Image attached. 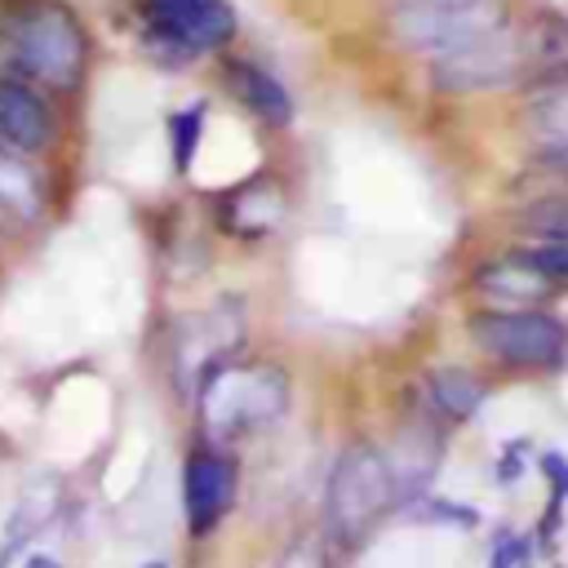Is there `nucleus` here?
<instances>
[{
	"label": "nucleus",
	"instance_id": "obj_24",
	"mask_svg": "<svg viewBox=\"0 0 568 568\" xmlns=\"http://www.w3.org/2000/svg\"><path fill=\"white\" fill-rule=\"evenodd\" d=\"M22 568H62V564H58L53 555H27V559H22Z\"/></svg>",
	"mask_w": 568,
	"mask_h": 568
},
{
	"label": "nucleus",
	"instance_id": "obj_18",
	"mask_svg": "<svg viewBox=\"0 0 568 568\" xmlns=\"http://www.w3.org/2000/svg\"><path fill=\"white\" fill-rule=\"evenodd\" d=\"M537 271H546L550 280H568V235L555 240H532L528 248H519Z\"/></svg>",
	"mask_w": 568,
	"mask_h": 568
},
{
	"label": "nucleus",
	"instance_id": "obj_21",
	"mask_svg": "<svg viewBox=\"0 0 568 568\" xmlns=\"http://www.w3.org/2000/svg\"><path fill=\"white\" fill-rule=\"evenodd\" d=\"M524 559H528V541L524 537H501L493 546V564L488 568H524Z\"/></svg>",
	"mask_w": 568,
	"mask_h": 568
},
{
	"label": "nucleus",
	"instance_id": "obj_20",
	"mask_svg": "<svg viewBox=\"0 0 568 568\" xmlns=\"http://www.w3.org/2000/svg\"><path fill=\"white\" fill-rule=\"evenodd\" d=\"M417 519H439V524H457V528H470V524H475V510H466V506H453V501H439V497H430V506H426V510H417Z\"/></svg>",
	"mask_w": 568,
	"mask_h": 568
},
{
	"label": "nucleus",
	"instance_id": "obj_8",
	"mask_svg": "<svg viewBox=\"0 0 568 568\" xmlns=\"http://www.w3.org/2000/svg\"><path fill=\"white\" fill-rule=\"evenodd\" d=\"M235 506V457L200 444L186 453L182 466V510H186V528L191 537H209Z\"/></svg>",
	"mask_w": 568,
	"mask_h": 568
},
{
	"label": "nucleus",
	"instance_id": "obj_16",
	"mask_svg": "<svg viewBox=\"0 0 568 568\" xmlns=\"http://www.w3.org/2000/svg\"><path fill=\"white\" fill-rule=\"evenodd\" d=\"M519 231H524L528 240H555V235H568V191H555V195L532 200V204L519 213Z\"/></svg>",
	"mask_w": 568,
	"mask_h": 568
},
{
	"label": "nucleus",
	"instance_id": "obj_22",
	"mask_svg": "<svg viewBox=\"0 0 568 568\" xmlns=\"http://www.w3.org/2000/svg\"><path fill=\"white\" fill-rule=\"evenodd\" d=\"M541 173H550L559 182V191H568V151H555V155H541Z\"/></svg>",
	"mask_w": 568,
	"mask_h": 568
},
{
	"label": "nucleus",
	"instance_id": "obj_11",
	"mask_svg": "<svg viewBox=\"0 0 568 568\" xmlns=\"http://www.w3.org/2000/svg\"><path fill=\"white\" fill-rule=\"evenodd\" d=\"M222 80H226L231 98H235L253 120H262V124H271V129H284V124L293 120V98H288V89H284L266 67H257V62H248V58H231V62L222 67Z\"/></svg>",
	"mask_w": 568,
	"mask_h": 568
},
{
	"label": "nucleus",
	"instance_id": "obj_6",
	"mask_svg": "<svg viewBox=\"0 0 568 568\" xmlns=\"http://www.w3.org/2000/svg\"><path fill=\"white\" fill-rule=\"evenodd\" d=\"M524 80H528V49H524V31L515 27L430 62V84L439 93H497Z\"/></svg>",
	"mask_w": 568,
	"mask_h": 568
},
{
	"label": "nucleus",
	"instance_id": "obj_5",
	"mask_svg": "<svg viewBox=\"0 0 568 568\" xmlns=\"http://www.w3.org/2000/svg\"><path fill=\"white\" fill-rule=\"evenodd\" d=\"M470 337L501 364L515 368H555L568 355V328L541 306H510V311H479L470 320Z\"/></svg>",
	"mask_w": 568,
	"mask_h": 568
},
{
	"label": "nucleus",
	"instance_id": "obj_1",
	"mask_svg": "<svg viewBox=\"0 0 568 568\" xmlns=\"http://www.w3.org/2000/svg\"><path fill=\"white\" fill-rule=\"evenodd\" d=\"M9 67L44 89H75L89 67L84 22L67 0H22L0 18Z\"/></svg>",
	"mask_w": 568,
	"mask_h": 568
},
{
	"label": "nucleus",
	"instance_id": "obj_2",
	"mask_svg": "<svg viewBox=\"0 0 568 568\" xmlns=\"http://www.w3.org/2000/svg\"><path fill=\"white\" fill-rule=\"evenodd\" d=\"M399 501L390 457L373 444H351L337 453L324 484V532L333 546H359L373 524Z\"/></svg>",
	"mask_w": 568,
	"mask_h": 568
},
{
	"label": "nucleus",
	"instance_id": "obj_13",
	"mask_svg": "<svg viewBox=\"0 0 568 568\" xmlns=\"http://www.w3.org/2000/svg\"><path fill=\"white\" fill-rule=\"evenodd\" d=\"M0 209L18 222H40L49 209V186L31 169V160L0 142Z\"/></svg>",
	"mask_w": 568,
	"mask_h": 568
},
{
	"label": "nucleus",
	"instance_id": "obj_4",
	"mask_svg": "<svg viewBox=\"0 0 568 568\" xmlns=\"http://www.w3.org/2000/svg\"><path fill=\"white\" fill-rule=\"evenodd\" d=\"M506 27V0H399L386 13V36L408 53H426L430 62L479 44Z\"/></svg>",
	"mask_w": 568,
	"mask_h": 568
},
{
	"label": "nucleus",
	"instance_id": "obj_7",
	"mask_svg": "<svg viewBox=\"0 0 568 568\" xmlns=\"http://www.w3.org/2000/svg\"><path fill=\"white\" fill-rule=\"evenodd\" d=\"M146 31L173 53H213L235 36V9L226 0H142Z\"/></svg>",
	"mask_w": 568,
	"mask_h": 568
},
{
	"label": "nucleus",
	"instance_id": "obj_23",
	"mask_svg": "<svg viewBox=\"0 0 568 568\" xmlns=\"http://www.w3.org/2000/svg\"><path fill=\"white\" fill-rule=\"evenodd\" d=\"M280 568H320V559H315L311 550H293V555H288Z\"/></svg>",
	"mask_w": 568,
	"mask_h": 568
},
{
	"label": "nucleus",
	"instance_id": "obj_10",
	"mask_svg": "<svg viewBox=\"0 0 568 568\" xmlns=\"http://www.w3.org/2000/svg\"><path fill=\"white\" fill-rule=\"evenodd\" d=\"M470 284H475V293L501 302V311H510V306H541L559 288V280H550L546 271H537L524 253H510V257H497V262L475 266Z\"/></svg>",
	"mask_w": 568,
	"mask_h": 568
},
{
	"label": "nucleus",
	"instance_id": "obj_9",
	"mask_svg": "<svg viewBox=\"0 0 568 568\" xmlns=\"http://www.w3.org/2000/svg\"><path fill=\"white\" fill-rule=\"evenodd\" d=\"M53 138H58V120L49 98L22 75H0V142L22 155H36Z\"/></svg>",
	"mask_w": 568,
	"mask_h": 568
},
{
	"label": "nucleus",
	"instance_id": "obj_19",
	"mask_svg": "<svg viewBox=\"0 0 568 568\" xmlns=\"http://www.w3.org/2000/svg\"><path fill=\"white\" fill-rule=\"evenodd\" d=\"M541 470L550 479V510L559 515L568 501V457L564 453H541Z\"/></svg>",
	"mask_w": 568,
	"mask_h": 568
},
{
	"label": "nucleus",
	"instance_id": "obj_15",
	"mask_svg": "<svg viewBox=\"0 0 568 568\" xmlns=\"http://www.w3.org/2000/svg\"><path fill=\"white\" fill-rule=\"evenodd\" d=\"M280 213H284L280 191H275L271 182H248V186H240V191L226 200V217H222V222H226V231L253 240V235H266V231L280 222Z\"/></svg>",
	"mask_w": 568,
	"mask_h": 568
},
{
	"label": "nucleus",
	"instance_id": "obj_14",
	"mask_svg": "<svg viewBox=\"0 0 568 568\" xmlns=\"http://www.w3.org/2000/svg\"><path fill=\"white\" fill-rule=\"evenodd\" d=\"M524 133L537 146V155L568 151V80L537 84V93L528 98V111H524Z\"/></svg>",
	"mask_w": 568,
	"mask_h": 568
},
{
	"label": "nucleus",
	"instance_id": "obj_12",
	"mask_svg": "<svg viewBox=\"0 0 568 568\" xmlns=\"http://www.w3.org/2000/svg\"><path fill=\"white\" fill-rule=\"evenodd\" d=\"M422 399L444 422H470L479 413V404H484V382L462 364H435V368H426Z\"/></svg>",
	"mask_w": 568,
	"mask_h": 568
},
{
	"label": "nucleus",
	"instance_id": "obj_3",
	"mask_svg": "<svg viewBox=\"0 0 568 568\" xmlns=\"http://www.w3.org/2000/svg\"><path fill=\"white\" fill-rule=\"evenodd\" d=\"M288 404V377L262 359H222L195 386V413L209 435H244L275 422Z\"/></svg>",
	"mask_w": 568,
	"mask_h": 568
},
{
	"label": "nucleus",
	"instance_id": "obj_25",
	"mask_svg": "<svg viewBox=\"0 0 568 568\" xmlns=\"http://www.w3.org/2000/svg\"><path fill=\"white\" fill-rule=\"evenodd\" d=\"M142 568H164V564H160V559H151V564H142Z\"/></svg>",
	"mask_w": 568,
	"mask_h": 568
},
{
	"label": "nucleus",
	"instance_id": "obj_17",
	"mask_svg": "<svg viewBox=\"0 0 568 568\" xmlns=\"http://www.w3.org/2000/svg\"><path fill=\"white\" fill-rule=\"evenodd\" d=\"M200 129H204V102H195V106H186V111H178L169 120V133H173V169L178 173L191 169V155L200 146Z\"/></svg>",
	"mask_w": 568,
	"mask_h": 568
}]
</instances>
